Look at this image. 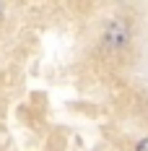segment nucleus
Here are the masks:
<instances>
[{"label":"nucleus","mask_w":148,"mask_h":151,"mask_svg":"<svg viewBox=\"0 0 148 151\" xmlns=\"http://www.w3.org/2000/svg\"><path fill=\"white\" fill-rule=\"evenodd\" d=\"M104 42L109 47H125L130 42V29L125 26V21H109L104 29Z\"/></svg>","instance_id":"f257e3e1"},{"label":"nucleus","mask_w":148,"mask_h":151,"mask_svg":"<svg viewBox=\"0 0 148 151\" xmlns=\"http://www.w3.org/2000/svg\"><path fill=\"white\" fill-rule=\"evenodd\" d=\"M135 151H148V138H143V141L135 146Z\"/></svg>","instance_id":"f03ea898"}]
</instances>
